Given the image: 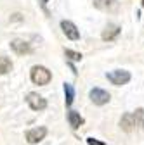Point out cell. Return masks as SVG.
Instances as JSON below:
<instances>
[{"label":"cell","mask_w":144,"mask_h":145,"mask_svg":"<svg viewBox=\"0 0 144 145\" xmlns=\"http://www.w3.org/2000/svg\"><path fill=\"white\" fill-rule=\"evenodd\" d=\"M30 78L35 85H49L50 80H52V72L45 67V66H33L31 67V72H30Z\"/></svg>","instance_id":"obj_1"},{"label":"cell","mask_w":144,"mask_h":145,"mask_svg":"<svg viewBox=\"0 0 144 145\" xmlns=\"http://www.w3.org/2000/svg\"><path fill=\"white\" fill-rule=\"evenodd\" d=\"M106 80L111 85H115V86H123V85H127L132 80V74L127 69H115V71L106 72Z\"/></svg>","instance_id":"obj_2"},{"label":"cell","mask_w":144,"mask_h":145,"mask_svg":"<svg viewBox=\"0 0 144 145\" xmlns=\"http://www.w3.org/2000/svg\"><path fill=\"white\" fill-rule=\"evenodd\" d=\"M94 2V7L97 10H102V12H110V14H115L120 10V2L118 0H92Z\"/></svg>","instance_id":"obj_3"},{"label":"cell","mask_w":144,"mask_h":145,"mask_svg":"<svg viewBox=\"0 0 144 145\" xmlns=\"http://www.w3.org/2000/svg\"><path fill=\"white\" fill-rule=\"evenodd\" d=\"M45 135H47V128H45V126H38V128H31V130H28L26 135H24V138H26L28 143L35 145V143L42 142V140L45 138Z\"/></svg>","instance_id":"obj_4"},{"label":"cell","mask_w":144,"mask_h":145,"mask_svg":"<svg viewBox=\"0 0 144 145\" xmlns=\"http://www.w3.org/2000/svg\"><path fill=\"white\" fill-rule=\"evenodd\" d=\"M89 97H90V100L96 105H104V104L110 102V99H111L110 92H106V90H102V88H92L90 92H89Z\"/></svg>","instance_id":"obj_5"},{"label":"cell","mask_w":144,"mask_h":145,"mask_svg":"<svg viewBox=\"0 0 144 145\" xmlns=\"http://www.w3.org/2000/svg\"><path fill=\"white\" fill-rule=\"evenodd\" d=\"M26 102H28V105L33 109V111H44V109L47 107V100L42 95L35 93V92H30L26 95Z\"/></svg>","instance_id":"obj_6"},{"label":"cell","mask_w":144,"mask_h":145,"mask_svg":"<svg viewBox=\"0 0 144 145\" xmlns=\"http://www.w3.org/2000/svg\"><path fill=\"white\" fill-rule=\"evenodd\" d=\"M61 29H63V33L66 35V38H69V40H80V31H78V28L71 23V21H61Z\"/></svg>","instance_id":"obj_7"},{"label":"cell","mask_w":144,"mask_h":145,"mask_svg":"<svg viewBox=\"0 0 144 145\" xmlns=\"http://www.w3.org/2000/svg\"><path fill=\"white\" fill-rule=\"evenodd\" d=\"M120 33H122V28H120L118 24H108V26L104 28L102 35H101V38H102L104 42H113V40L118 38Z\"/></svg>","instance_id":"obj_8"},{"label":"cell","mask_w":144,"mask_h":145,"mask_svg":"<svg viewBox=\"0 0 144 145\" xmlns=\"http://www.w3.org/2000/svg\"><path fill=\"white\" fill-rule=\"evenodd\" d=\"M11 48L17 54V56H24V54H30L31 52L30 43L24 42V40H12L11 42Z\"/></svg>","instance_id":"obj_9"},{"label":"cell","mask_w":144,"mask_h":145,"mask_svg":"<svg viewBox=\"0 0 144 145\" xmlns=\"http://www.w3.org/2000/svg\"><path fill=\"white\" fill-rule=\"evenodd\" d=\"M120 128L125 131V133H130L134 130V119H132V112H125L122 118H120Z\"/></svg>","instance_id":"obj_10"},{"label":"cell","mask_w":144,"mask_h":145,"mask_svg":"<svg viewBox=\"0 0 144 145\" xmlns=\"http://www.w3.org/2000/svg\"><path fill=\"white\" fill-rule=\"evenodd\" d=\"M132 119H134V128L144 130V107H137L132 112Z\"/></svg>","instance_id":"obj_11"},{"label":"cell","mask_w":144,"mask_h":145,"mask_svg":"<svg viewBox=\"0 0 144 145\" xmlns=\"http://www.w3.org/2000/svg\"><path fill=\"white\" fill-rule=\"evenodd\" d=\"M68 123H69V126L73 130H77V128H80V126L83 124V118L80 116V112H77V111H69L68 112Z\"/></svg>","instance_id":"obj_12"},{"label":"cell","mask_w":144,"mask_h":145,"mask_svg":"<svg viewBox=\"0 0 144 145\" xmlns=\"http://www.w3.org/2000/svg\"><path fill=\"white\" fill-rule=\"evenodd\" d=\"M63 88H64V100H66V105H71L73 104V99H75V88H73V85L71 83H64L63 85Z\"/></svg>","instance_id":"obj_13"},{"label":"cell","mask_w":144,"mask_h":145,"mask_svg":"<svg viewBox=\"0 0 144 145\" xmlns=\"http://www.w3.org/2000/svg\"><path fill=\"white\" fill-rule=\"evenodd\" d=\"M11 69H12V61L9 57L0 56V74H7Z\"/></svg>","instance_id":"obj_14"},{"label":"cell","mask_w":144,"mask_h":145,"mask_svg":"<svg viewBox=\"0 0 144 145\" xmlns=\"http://www.w3.org/2000/svg\"><path fill=\"white\" fill-rule=\"evenodd\" d=\"M64 56L69 59V61H75V62H80L82 61V54L80 52H75V50H69V48H64Z\"/></svg>","instance_id":"obj_15"},{"label":"cell","mask_w":144,"mask_h":145,"mask_svg":"<svg viewBox=\"0 0 144 145\" xmlns=\"http://www.w3.org/2000/svg\"><path fill=\"white\" fill-rule=\"evenodd\" d=\"M87 143L89 145H106V142H101V140H97V138H87Z\"/></svg>","instance_id":"obj_16"},{"label":"cell","mask_w":144,"mask_h":145,"mask_svg":"<svg viewBox=\"0 0 144 145\" xmlns=\"http://www.w3.org/2000/svg\"><path fill=\"white\" fill-rule=\"evenodd\" d=\"M38 2H40V5L45 9V5H47V2H49V0H38Z\"/></svg>","instance_id":"obj_17"},{"label":"cell","mask_w":144,"mask_h":145,"mask_svg":"<svg viewBox=\"0 0 144 145\" xmlns=\"http://www.w3.org/2000/svg\"><path fill=\"white\" fill-rule=\"evenodd\" d=\"M141 5H142V7H144V0H141Z\"/></svg>","instance_id":"obj_18"}]
</instances>
